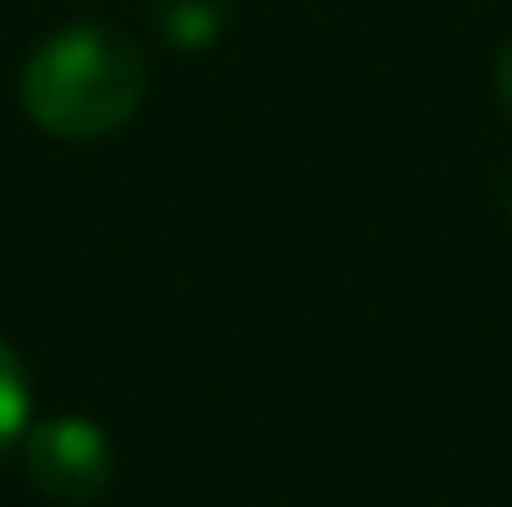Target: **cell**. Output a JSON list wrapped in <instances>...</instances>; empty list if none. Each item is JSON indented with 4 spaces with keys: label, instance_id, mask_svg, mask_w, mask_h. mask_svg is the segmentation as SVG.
I'll return each mask as SVG.
<instances>
[{
    "label": "cell",
    "instance_id": "6da1fadb",
    "mask_svg": "<svg viewBox=\"0 0 512 507\" xmlns=\"http://www.w3.org/2000/svg\"><path fill=\"white\" fill-rule=\"evenodd\" d=\"M148 99V60L115 28L50 33L22 66V110L60 142H99Z\"/></svg>",
    "mask_w": 512,
    "mask_h": 507
},
{
    "label": "cell",
    "instance_id": "7a4b0ae2",
    "mask_svg": "<svg viewBox=\"0 0 512 507\" xmlns=\"http://www.w3.org/2000/svg\"><path fill=\"white\" fill-rule=\"evenodd\" d=\"M22 458L28 480L55 502H93L115 475V448L93 420L82 415H50L22 431Z\"/></svg>",
    "mask_w": 512,
    "mask_h": 507
},
{
    "label": "cell",
    "instance_id": "3957f363",
    "mask_svg": "<svg viewBox=\"0 0 512 507\" xmlns=\"http://www.w3.org/2000/svg\"><path fill=\"white\" fill-rule=\"evenodd\" d=\"M28 409H33V388H28V366L17 360V349L0 338V453L28 431Z\"/></svg>",
    "mask_w": 512,
    "mask_h": 507
},
{
    "label": "cell",
    "instance_id": "277c9868",
    "mask_svg": "<svg viewBox=\"0 0 512 507\" xmlns=\"http://www.w3.org/2000/svg\"><path fill=\"white\" fill-rule=\"evenodd\" d=\"M496 99H502V110L512 115V44L502 50V60H496Z\"/></svg>",
    "mask_w": 512,
    "mask_h": 507
}]
</instances>
